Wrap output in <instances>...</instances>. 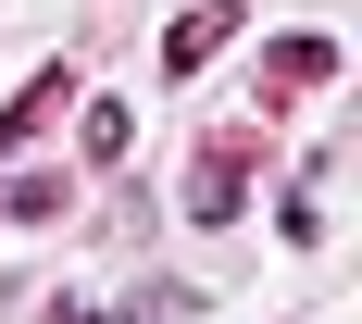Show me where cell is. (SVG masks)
Here are the masks:
<instances>
[{"mask_svg":"<svg viewBox=\"0 0 362 324\" xmlns=\"http://www.w3.org/2000/svg\"><path fill=\"white\" fill-rule=\"evenodd\" d=\"M250 138H200V162H187V224H238V200H250Z\"/></svg>","mask_w":362,"mask_h":324,"instance_id":"6da1fadb","label":"cell"},{"mask_svg":"<svg viewBox=\"0 0 362 324\" xmlns=\"http://www.w3.org/2000/svg\"><path fill=\"white\" fill-rule=\"evenodd\" d=\"M238 37V0H175V37H163V75H200Z\"/></svg>","mask_w":362,"mask_h":324,"instance_id":"7a4b0ae2","label":"cell"},{"mask_svg":"<svg viewBox=\"0 0 362 324\" xmlns=\"http://www.w3.org/2000/svg\"><path fill=\"white\" fill-rule=\"evenodd\" d=\"M325 75H337V37L300 25V37H275V50H262V100H300V88H325Z\"/></svg>","mask_w":362,"mask_h":324,"instance_id":"3957f363","label":"cell"},{"mask_svg":"<svg viewBox=\"0 0 362 324\" xmlns=\"http://www.w3.org/2000/svg\"><path fill=\"white\" fill-rule=\"evenodd\" d=\"M63 100H75V75H63V63H50V75H25V88H13V112H0V150H13V138H37Z\"/></svg>","mask_w":362,"mask_h":324,"instance_id":"277c9868","label":"cell"},{"mask_svg":"<svg viewBox=\"0 0 362 324\" xmlns=\"http://www.w3.org/2000/svg\"><path fill=\"white\" fill-rule=\"evenodd\" d=\"M125 138H138V112H125V100H88V162H125Z\"/></svg>","mask_w":362,"mask_h":324,"instance_id":"5b68a950","label":"cell"},{"mask_svg":"<svg viewBox=\"0 0 362 324\" xmlns=\"http://www.w3.org/2000/svg\"><path fill=\"white\" fill-rule=\"evenodd\" d=\"M0 200H13V212L37 224V212H63V175H13V187H0Z\"/></svg>","mask_w":362,"mask_h":324,"instance_id":"8992f818","label":"cell"},{"mask_svg":"<svg viewBox=\"0 0 362 324\" xmlns=\"http://www.w3.org/2000/svg\"><path fill=\"white\" fill-rule=\"evenodd\" d=\"M50 324H138V312H100V299H63Z\"/></svg>","mask_w":362,"mask_h":324,"instance_id":"52a82bcc","label":"cell"}]
</instances>
